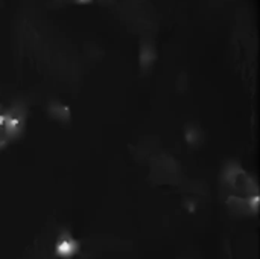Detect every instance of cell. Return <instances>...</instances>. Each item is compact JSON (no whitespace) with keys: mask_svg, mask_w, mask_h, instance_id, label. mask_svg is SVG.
<instances>
[{"mask_svg":"<svg viewBox=\"0 0 260 259\" xmlns=\"http://www.w3.org/2000/svg\"><path fill=\"white\" fill-rule=\"evenodd\" d=\"M221 191L229 211L239 217L259 214L260 192L257 180L241 163L230 160L221 172Z\"/></svg>","mask_w":260,"mask_h":259,"instance_id":"1","label":"cell"},{"mask_svg":"<svg viewBox=\"0 0 260 259\" xmlns=\"http://www.w3.org/2000/svg\"><path fill=\"white\" fill-rule=\"evenodd\" d=\"M27 122V111L24 105L15 101L0 98V151L17 142Z\"/></svg>","mask_w":260,"mask_h":259,"instance_id":"2","label":"cell"},{"mask_svg":"<svg viewBox=\"0 0 260 259\" xmlns=\"http://www.w3.org/2000/svg\"><path fill=\"white\" fill-rule=\"evenodd\" d=\"M55 252L62 258H72L79 252V243L69 232H62L55 243Z\"/></svg>","mask_w":260,"mask_h":259,"instance_id":"3","label":"cell"},{"mask_svg":"<svg viewBox=\"0 0 260 259\" xmlns=\"http://www.w3.org/2000/svg\"><path fill=\"white\" fill-rule=\"evenodd\" d=\"M61 3H66V5H75V6H85V5H90L96 0H58Z\"/></svg>","mask_w":260,"mask_h":259,"instance_id":"4","label":"cell"}]
</instances>
